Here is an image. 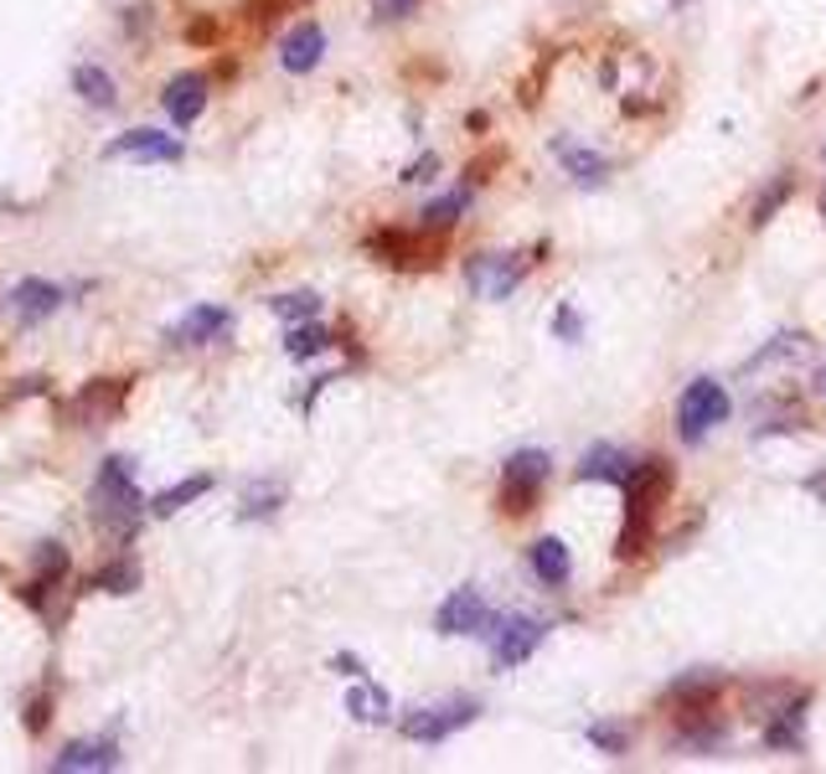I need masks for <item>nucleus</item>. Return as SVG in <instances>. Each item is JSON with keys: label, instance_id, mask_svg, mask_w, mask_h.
<instances>
[{"label": "nucleus", "instance_id": "nucleus-1", "mask_svg": "<svg viewBox=\"0 0 826 774\" xmlns=\"http://www.w3.org/2000/svg\"><path fill=\"white\" fill-rule=\"evenodd\" d=\"M672 465L651 455V460H635L631 480L620 486L625 491V521H620V558H641L651 542V527H656L666 496H672Z\"/></svg>", "mask_w": 826, "mask_h": 774}, {"label": "nucleus", "instance_id": "nucleus-13", "mask_svg": "<svg viewBox=\"0 0 826 774\" xmlns=\"http://www.w3.org/2000/svg\"><path fill=\"white\" fill-rule=\"evenodd\" d=\"M806 707H812V702L800 697V692L785 702V707H775V713H769V723H765V748L800 754V744H806Z\"/></svg>", "mask_w": 826, "mask_h": 774}, {"label": "nucleus", "instance_id": "nucleus-23", "mask_svg": "<svg viewBox=\"0 0 826 774\" xmlns=\"http://www.w3.org/2000/svg\"><path fill=\"white\" fill-rule=\"evenodd\" d=\"M470 207V186H455V192H445L439 202H429L424 207V233H445V227H455L460 217H466Z\"/></svg>", "mask_w": 826, "mask_h": 774}, {"label": "nucleus", "instance_id": "nucleus-8", "mask_svg": "<svg viewBox=\"0 0 826 774\" xmlns=\"http://www.w3.org/2000/svg\"><path fill=\"white\" fill-rule=\"evenodd\" d=\"M527 274V258L522 254H476L470 258V284L491 299H507Z\"/></svg>", "mask_w": 826, "mask_h": 774}, {"label": "nucleus", "instance_id": "nucleus-21", "mask_svg": "<svg viewBox=\"0 0 826 774\" xmlns=\"http://www.w3.org/2000/svg\"><path fill=\"white\" fill-rule=\"evenodd\" d=\"M346 713L357 717V723H383V717L392 713V702H388L383 686H373V682H361L357 676V686L346 692Z\"/></svg>", "mask_w": 826, "mask_h": 774}, {"label": "nucleus", "instance_id": "nucleus-36", "mask_svg": "<svg viewBox=\"0 0 826 774\" xmlns=\"http://www.w3.org/2000/svg\"><path fill=\"white\" fill-rule=\"evenodd\" d=\"M336 671H346V676H361V661H357V655H336Z\"/></svg>", "mask_w": 826, "mask_h": 774}, {"label": "nucleus", "instance_id": "nucleus-30", "mask_svg": "<svg viewBox=\"0 0 826 774\" xmlns=\"http://www.w3.org/2000/svg\"><path fill=\"white\" fill-rule=\"evenodd\" d=\"M320 299L316 295H279L274 299V315H285V320H316Z\"/></svg>", "mask_w": 826, "mask_h": 774}, {"label": "nucleus", "instance_id": "nucleus-22", "mask_svg": "<svg viewBox=\"0 0 826 774\" xmlns=\"http://www.w3.org/2000/svg\"><path fill=\"white\" fill-rule=\"evenodd\" d=\"M73 89H78V99L83 104H93V109H114V78L104 73V68H93V62H83V68H73Z\"/></svg>", "mask_w": 826, "mask_h": 774}, {"label": "nucleus", "instance_id": "nucleus-19", "mask_svg": "<svg viewBox=\"0 0 826 774\" xmlns=\"http://www.w3.org/2000/svg\"><path fill=\"white\" fill-rule=\"evenodd\" d=\"M553 155L579 186H600V181H610V161L594 155V150H584V145H573V140H553Z\"/></svg>", "mask_w": 826, "mask_h": 774}, {"label": "nucleus", "instance_id": "nucleus-11", "mask_svg": "<svg viewBox=\"0 0 826 774\" xmlns=\"http://www.w3.org/2000/svg\"><path fill=\"white\" fill-rule=\"evenodd\" d=\"M718 697H723V676H718V671H687V676H676V682H672L666 707H672L676 717H682V713H707Z\"/></svg>", "mask_w": 826, "mask_h": 774}, {"label": "nucleus", "instance_id": "nucleus-10", "mask_svg": "<svg viewBox=\"0 0 826 774\" xmlns=\"http://www.w3.org/2000/svg\"><path fill=\"white\" fill-rule=\"evenodd\" d=\"M367 254H377L383 264H398V268H419V264H435V243H424L419 233H398V227H383L367 238Z\"/></svg>", "mask_w": 826, "mask_h": 774}, {"label": "nucleus", "instance_id": "nucleus-16", "mask_svg": "<svg viewBox=\"0 0 826 774\" xmlns=\"http://www.w3.org/2000/svg\"><path fill=\"white\" fill-rule=\"evenodd\" d=\"M58 305H62V289L52 279H21L11 289V315L16 320H27V326L31 320H47Z\"/></svg>", "mask_w": 826, "mask_h": 774}, {"label": "nucleus", "instance_id": "nucleus-15", "mask_svg": "<svg viewBox=\"0 0 826 774\" xmlns=\"http://www.w3.org/2000/svg\"><path fill=\"white\" fill-rule=\"evenodd\" d=\"M326 52V31L316 21H300V27L289 31L285 42H279V62H285V73H310Z\"/></svg>", "mask_w": 826, "mask_h": 774}, {"label": "nucleus", "instance_id": "nucleus-7", "mask_svg": "<svg viewBox=\"0 0 826 774\" xmlns=\"http://www.w3.org/2000/svg\"><path fill=\"white\" fill-rule=\"evenodd\" d=\"M491 625H496V614H491V604H486L476 589H455V594L439 604V614H435L439 635H491Z\"/></svg>", "mask_w": 826, "mask_h": 774}, {"label": "nucleus", "instance_id": "nucleus-4", "mask_svg": "<svg viewBox=\"0 0 826 774\" xmlns=\"http://www.w3.org/2000/svg\"><path fill=\"white\" fill-rule=\"evenodd\" d=\"M728 393H723V383H713V377H697V383H687V393L676 398V434L687 439V445H703L707 429H718L723 418H728Z\"/></svg>", "mask_w": 826, "mask_h": 774}, {"label": "nucleus", "instance_id": "nucleus-25", "mask_svg": "<svg viewBox=\"0 0 826 774\" xmlns=\"http://www.w3.org/2000/svg\"><path fill=\"white\" fill-rule=\"evenodd\" d=\"M212 491V476H192V480H181V486H171V491H161L151 501L155 517H171V511H181L186 501H196V496H207Z\"/></svg>", "mask_w": 826, "mask_h": 774}, {"label": "nucleus", "instance_id": "nucleus-31", "mask_svg": "<svg viewBox=\"0 0 826 774\" xmlns=\"http://www.w3.org/2000/svg\"><path fill=\"white\" fill-rule=\"evenodd\" d=\"M37 573H42L37 583L62 579V573H68V548H62V542H42V552H37Z\"/></svg>", "mask_w": 826, "mask_h": 774}, {"label": "nucleus", "instance_id": "nucleus-26", "mask_svg": "<svg viewBox=\"0 0 826 774\" xmlns=\"http://www.w3.org/2000/svg\"><path fill=\"white\" fill-rule=\"evenodd\" d=\"M326 346H330V330L316 326V320H305V326H295V330L285 336V352H289L295 361H310L316 352H326Z\"/></svg>", "mask_w": 826, "mask_h": 774}, {"label": "nucleus", "instance_id": "nucleus-14", "mask_svg": "<svg viewBox=\"0 0 826 774\" xmlns=\"http://www.w3.org/2000/svg\"><path fill=\"white\" fill-rule=\"evenodd\" d=\"M227 326H233V315H227L223 305H196V310H186L176 326H171V342L176 346H212Z\"/></svg>", "mask_w": 826, "mask_h": 774}, {"label": "nucleus", "instance_id": "nucleus-2", "mask_svg": "<svg viewBox=\"0 0 826 774\" xmlns=\"http://www.w3.org/2000/svg\"><path fill=\"white\" fill-rule=\"evenodd\" d=\"M93 501H99V521L114 527V532H130L140 517V486H135V465L120 460V455H109L99 465V476H93Z\"/></svg>", "mask_w": 826, "mask_h": 774}, {"label": "nucleus", "instance_id": "nucleus-5", "mask_svg": "<svg viewBox=\"0 0 826 774\" xmlns=\"http://www.w3.org/2000/svg\"><path fill=\"white\" fill-rule=\"evenodd\" d=\"M476 717H481V702L476 697H450V702H435V707H414L398 729H404V739H414V744H445V739H455L460 729H470Z\"/></svg>", "mask_w": 826, "mask_h": 774}, {"label": "nucleus", "instance_id": "nucleus-35", "mask_svg": "<svg viewBox=\"0 0 826 774\" xmlns=\"http://www.w3.org/2000/svg\"><path fill=\"white\" fill-rule=\"evenodd\" d=\"M435 171H439V155H424V161H414V165L404 171V181H429Z\"/></svg>", "mask_w": 826, "mask_h": 774}, {"label": "nucleus", "instance_id": "nucleus-9", "mask_svg": "<svg viewBox=\"0 0 826 774\" xmlns=\"http://www.w3.org/2000/svg\"><path fill=\"white\" fill-rule=\"evenodd\" d=\"M109 161H181V140L161 130H130L120 140H109Z\"/></svg>", "mask_w": 826, "mask_h": 774}, {"label": "nucleus", "instance_id": "nucleus-27", "mask_svg": "<svg viewBox=\"0 0 826 774\" xmlns=\"http://www.w3.org/2000/svg\"><path fill=\"white\" fill-rule=\"evenodd\" d=\"M279 501H285V486H274V480H264V486H248L243 491V517H274L279 511Z\"/></svg>", "mask_w": 826, "mask_h": 774}, {"label": "nucleus", "instance_id": "nucleus-28", "mask_svg": "<svg viewBox=\"0 0 826 774\" xmlns=\"http://www.w3.org/2000/svg\"><path fill=\"white\" fill-rule=\"evenodd\" d=\"M589 744L600 748V754H610V760H620V754H631V733L620 729V723H594V729H589Z\"/></svg>", "mask_w": 826, "mask_h": 774}, {"label": "nucleus", "instance_id": "nucleus-18", "mask_svg": "<svg viewBox=\"0 0 826 774\" xmlns=\"http://www.w3.org/2000/svg\"><path fill=\"white\" fill-rule=\"evenodd\" d=\"M527 563H532V573H538L548 589H563L573 573V558H569V548H563V537H538V542L527 548Z\"/></svg>", "mask_w": 826, "mask_h": 774}, {"label": "nucleus", "instance_id": "nucleus-6", "mask_svg": "<svg viewBox=\"0 0 826 774\" xmlns=\"http://www.w3.org/2000/svg\"><path fill=\"white\" fill-rule=\"evenodd\" d=\"M542 635H548L542 620H532V614H507V620H496V625H491V661L501 671L522 666L527 655L542 645Z\"/></svg>", "mask_w": 826, "mask_h": 774}, {"label": "nucleus", "instance_id": "nucleus-17", "mask_svg": "<svg viewBox=\"0 0 826 774\" xmlns=\"http://www.w3.org/2000/svg\"><path fill=\"white\" fill-rule=\"evenodd\" d=\"M631 470H635V460L625 455V449L594 445L584 460H579V470H573V476H579V480H604V486H625V480H631Z\"/></svg>", "mask_w": 826, "mask_h": 774}, {"label": "nucleus", "instance_id": "nucleus-37", "mask_svg": "<svg viewBox=\"0 0 826 774\" xmlns=\"http://www.w3.org/2000/svg\"><path fill=\"white\" fill-rule=\"evenodd\" d=\"M806 486H812L816 496H826V476H816V480H806Z\"/></svg>", "mask_w": 826, "mask_h": 774}, {"label": "nucleus", "instance_id": "nucleus-32", "mask_svg": "<svg viewBox=\"0 0 826 774\" xmlns=\"http://www.w3.org/2000/svg\"><path fill=\"white\" fill-rule=\"evenodd\" d=\"M553 330L563 336V342H579V336H584V320H579V310H573V305H558Z\"/></svg>", "mask_w": 826, "mask_h": 774}, {"label": "nucleus", "instance_id": "nucleus-20", "mask_svg": "<svg viewBox=\"0 0 826 774\" xmlns=\"http://www.w3.org/2000/svg\"><path fill=\"white\" fill-rule=\"evenodd\" d=\"M114 764H120V748L104 739V744H68L52 760V770L68 774V770H114Z\"/></svg>", "mask_w": 826, "mask_h": 774}, {"label": "nucleus", "instance_id": "nucleus-12", "mask_svg": "<svg viewBox=\"0 0 826 774\" xmlns=\"http://www.w3.org/2000/svg\"><path fill=\"white\" fill-rule=\"evenodd\" d=\"M165 114H171V124L176 130H186V124L202 120V109H207V78L202 73H181L165 83Z\"/></svg>", "mask_w": 826, "mask_h": 774}, {"label": "nucleus", "instance_id": "nucleus-38", "mask_svg": "<svg viewBox=\"0 0 826 774\" xmlns=\"http://www.w3.org/2000/svg\"><path fill=\"white\" fill-rule=\"evenodd\" d=\"M822 212H826V192H822Z\"/></svg>", "mask_w": 826, "mask_h": 774}, {"label": "nucleus", "instance_id": "nucleus-29", "mask_svg": "<svg viewBox=\"0 0 826 774\" xmlns=\"http://www.w3.org/2000/svg\"><path fill=\"white\" fill-rule=\"evenodd\" d=\"M791 192H796V176H781V181H775V192H765L759 202H754V217H749V223H754V227H765L769 217H775V212L791 202Z\"/></svg>", "mask_w": 826, "mask_h": 774}, {"label": "nucleus", "instance_id": "nucleus-3", "mask_svg": "<svg viewBox=\"0 0 826 774\" xmlns=\"http://www.w3.org/2000/svg\"><path fill=\"white\" fill-rule=\"evenodd\" d=\"M548 476H553V460H548L542 449H517V455L501 465V511H507V517H527V511L538 507Z\"/></svg>", "mask_w": 826, "mask_h": 774}, {"label": "nucleus", "instance_id": "nucleus-33", "mask_svg": "<svg viewBox=\"0 0 826 774\" xmlns=\"http://www.w3.org/2000/svg\"><path fill=\"white\" fill-rule=\"evenodd\" d=\"M419 11V0H373V16L377 21H404V16Z\"/></svg>", "mask_w": 826, "mask_h": 774}, {"label": "nucleus", "instance_id": "nucleus-24", "mask_svg": "<svg viewBox=\"0 0 826 774\" xmlns=\"http://www.w3.org/2000/svg\"><path fill=\"white\" fill-rule=\"evenodd\" d=\"M89 589H99V594H135V589H140V568L120 558V563L89 573Z\"/></svg>", "mask_w": 826, "mask_h": 774}, {"label": "nucleus", "instance_id": "nucleus-34", "mask_svg": "<svg viewBox=\"0 0 826 774\" xmlns=\"http://www.w3.org/2000/svg\"><path fill=\"white\" fill-rule=\"evenodd\" d=\"M47 729V697H31L27 702V733H42Z\"/></svg>", "mask_w": 826, "mask_h": 774}]
</instances>
